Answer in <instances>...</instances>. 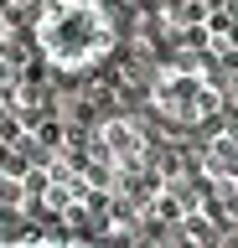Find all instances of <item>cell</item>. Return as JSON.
<instances>
[{
	"label": "cell",
	"mask_w": 238,
	"mask_h": 248,
	"mask_svg": "<svg viewBox=\"0 0 238 248\" xmlns=\"http://www.w3.org/2000/svg\"><path fill=\"white\" fill-rule=\"evenodd\" d=\"M32 42L52 73L83 78L114 57L119 16L109 0H42L32 21Z\"/></svg>",
	"instance_id": "obj_1"
},
{
	"label": "cell",
	"mask_w": 238,
	"mask_h": 248,
	"mask_svg": "<svg viewBox=\"0 0 238 248\" xmlns=\"http://www.w3.org/2000/svg\"><path fill=\"white\" fill-rule=\"evenodd\" d=\"M150 108L166 124H212L222 108V88L202 67H160L150 83Z\"/></svg>",
	"instance_id": "obj_2"
},
{
	"label": "cell",
	"mask_w": 238,
	"mask_h": 248,
	"mask_svg": "<svg viewBox=\"0 0 238 248\" xmlns=\"http://www.w3.org/2000/svg\"><path fill=\"white\" fill-rule=\"evenodd\" d=\"M202 170L222 186H238V129H218L207 135V150H202Z\"/></svg>",
	"instance_id": "obj_3"
},
{
	"label": "cell",
	"mask_w": 238,
	"mask_h": 248,
	"mask_svg": "<svg viewBox=\"0 0 238 248\" xmlns=\"http://www.w3.org/2000/svg\"><path fill=\"white\" fill-rule=\"evenodd\" d=\"M98 140H104V145L114 150V160H119V166H135V160L145 155V135H140V129H135L129 119H109Z\"/></svg>",
	"instance_id": "obj_4"
},
{
	"label": "cell",
	"mask_w": 238,
	"mask_h": 248,
	"mask_svg": "<svg viewBox=\"0 0 238 248\" xmlns=\"http://www.w3.org/2000/svg\"><path fill=\"white\" fill-rule=\"evenodd\" d=\"M0 248H98L88 238H63V232H26V238H11Z\"/></svg>",
	"instance_id": "obj_5"
},
{
	"label": "cell",
	"mask_w": 238,
	"mask_h": 248,
	"mask_svg": "<svg viewBox=\"0 0 238 248\" xmlns=\"http://www.w3.org/2000/svg\"><path fill=\"white\" fill-rule=\"evenodd\" d=\"M228 11H233V21H238V0H228Z\"/></svg>",
	"instance_id": "obj_6"
}]
</instances>
